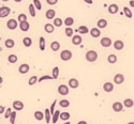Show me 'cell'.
<instances>
[{"label":"cell","mask_w":134,"mask_h":124,"mask_svg":"<svg viewBox=\"0 0 134 124\" xmlns=\"http://www.w3.org/2000/svg\"><path fill=\"white\" fill-rule=\"evenodd\" d=\"M4 45H5L7 48H13V47L15 46V42H14V40H12V39H8V40H5V42H4Z\"/></svg>","instance_id":"cell-20"},{"label":"cell","mask_w":134,"mask_h":124,"mask_svg":"<svg viewBox=\"0 0 134 124\" xmlns=\"http://www.w3.org/2000/svg\"><path fill=\"white\" fill-rule=\"evenodd\" d=\"M14 1H15V2H22L23 0H14Z\"/></svg>","instance_id":"cell-52"},{"label":"cell","mask_w":134,"mask_h":124,"mask_svg":"<svg viewBox=\"0 0 134 124\" xmlns=\"http://www.w3.org/2000/svg\"><path fill=\"white\" fill-rule=\"evenodd\" d=\"M97 26H98V28H100V29H103V28H106V26H107V20L106 19H99L97 23Z\"/></svg>","instance_id":"cell-18"},{"label":"cell","mask_w":134,"mask_h":124,"mask_svg":"<svg viewBox=\"0 0 134 124\" xmlns=\"http://www.w3.org/2000/svg\"><path fill=\"white\" fill-rule=\"evenodd\" d=\"M100 43H101V45H102L103 47H110V46L112 45V40H111L110 38L105 37V38H102V39H101Z\"/></svg>","instance_id":"cell-8"},{"label":"cell","mask_w":134,"mask_h":124,"mask_svg":"<svg viewBox=\"0 0 134 124\" xmlns=\"http://www.w3.org/2000/svg\"><path fill=\"white\" fill-rule=\"evenodd\" d=\"M29 13L32 17H35L37 15V12H35V6L33 4H29Z\"/></svg>","instance_id":"cell-31"},{"label":"cell","mask_w":134,"mask_h":124,"mask_svg":"<svg viewBox=\"0 0 134 124\" xmlns=\"http://www.w3.org/2000/svg\"><path fill=\"white\" fill-rule=\"evenodd\" d=\"M123 47H124V43L122 41L117 40V41L114 42V48L116 50H121V49H123Z\"/></svg>","instance_id":"cell-10"},{"label":"cell","mask_w":134,"mask_h":124,"mask_svg":"<svg viewBox=\"0 0 134 124\" xmlns=\"http://www.w3.org/2000/svg\"><path fill=\"white\" fill-rule=\"evenodd\" d=\"M44 117H45V114H44L42 111H39V110H38V111L34 112V118L37 119L38 121H42V120L44 119Z\"/></svg>","instance_id":"cell-22"},{"label":"cell","mask_w":134,"mask_h":124,"mask_svg":"<svg viewBox=\"0 0 134 124\" xmlns=\"http://www.w3.org/2000/svg\"><path fill=\"white\" fill-rule=\"evenodd\" d=\"M45 16H46V18H47V19H55L56 12L54 11V10H52V9H49V10H47V11H46Z\"/></svg>","instance_id":"cell-15"},{"label":"cell","mask_w":134,"mask_h":124,"mask_svg":"<svg viewBox=\"0 0 134 124\" xmlns=\"http://www.w3.org/2000/svg\"><path fill=\"white\" fill-rule=\"evenodd\" d=\"M29 70H30L29 65L26 64V63H24V64H22V65L18 67V72H20L21 74H26V73L29 72Z\"/></svg>","instance_id":"cell-11"},{"label":"cell","mask_w":134,"mask_h":124,"mask_svg":"<svg viewBox=\"0 0 134 124\" xmlns=\"http://www.w3.org/2000/svg\"><path fill=\"white\" fill-rule=\"evenodd\" d=\"M7 27L10 30H14L17 28V22L15 19H9L7 23Z\"/></svg>","instance_id":"cell-9"},{"label":"cell","mask_w":134,"mask_h":124,"mask_svg":"<svg viewBox=\"0 0 134 124\" xmlns=\"http://www.w3.org/2000/svg\"><path fill=\"white\" fill-rule=\"evenodd\" d=\"M124 81V76L122 74H116L114 76V82L116 85H121Z\"/></svg>","instance_id":"cell-6"},{"label":"cell","mask_w":134,"mask_h":124,"mask_svg":"<svg viewBox=\"0 0 134 124\" xmlns=\"http://www.w3.org/2000/svg\"><path fill=\"white\" fill-rule=\"evenodd\" d=\"M77 31L79 32V34H86L88 32H90V31L88 30V28L86 27V26H80V27L77 29Z\"/></svg>","instance_id":"cell-27"},{"label":"cell","mask_w":134,"mask_h":124,"mask_svg":"<svg viewBox=\"0 0 134 124\" xmlns=\"http://www.w3.org/2000/svg\"><path fill=\"white\" fill-rule=\"evenodd\" d=\"M38 80H39V78H38L37 76H31V77L29 78V80H28V85H29V86H33Z\"/></svg>","instance_id":"cell-30"},{"label":"cell","mask_w":134,"mask_h":124,"mask_svg":"<svg viewBox=\"0 0 134 124\" xmlns=\"http://www.w3.org/2000/svg\"><path fill=\"white\" fill-rule=\"evenodd\" d=\"M29 27H30V25H29V23L28 22H23V23H20V28H21V30L22 31H24V32H27L29 30Z\"/></svg>","instance_id":"cell-13"},{"label":"cell","mask_w":134,"mask_h":124,"mask_svg":"<svg viewBox=\"0 0 134 124\" xmlns=\"http://www.w3.org/2000/svg\"><path fill=\"white\" fill-rule=\"evenodd\" d=\"M33 5L35 6V9H37L38 11H40L42 9V4L40 2V0H33Z\"/></svg>","instance_id":"cell-39"},{"label":"cell","mask_w":134,"mask_h":124,"mask_svg":"<svg viewBox=\"0 0 134 124\" xmlns=\"http://www.w3.org/2000/svg\"><path fill=\"white\" fill-rule=\"evenodd\" d=\"M77 124H87V122L86 121H79Z\"/></svg>","instance_id":"cell-51"},{"label":"cell","mask_w":134,"mask_h":124,"mask_svg":"<svg viewBox=\"0 0 134 124\" xmlns=\"http://www.w3.org/2000/svg\"><path fill=\"white\" fill-rule=\"evenodd\" d=\"M56 103H57V101L56 100H54V103L52 104V106H50V113H52V116H53V114L54 113H55V105H56Z\"/></svg>","instance_id":"cell-46"},{"label":"cell","mask_w":134,"mask_h":124,"mask_svg":"<svg viewBox=\"0 0 134 124\" xmlns=\"http://www.w3.org/2000/svg\"><path fill=\"white\" fill-rule=\"evenodd\" d=\"M118 10H119V8H118L117 4H111V5L109 6V12H110V14H116V13L118 12Z\"/></svg>","instance_id":"cell-19"},{"label":"cell","mask_w":134,"mask_h":124,"mask_svg":"<svg viewBox=\"0 0 134 124\" xmlns=\"http://www.w3.org/2000/svg\"><path fill=\"white\" fill-rule=\"evenodd\" d=\"M8 60L10 63H15V62H17V56L16 55H10L8 57Z\"/></svg>","instance_id":"cell-36"},{"label":"cell","mask_w":134,"mask_h":124,"mask_svg":"<svg viewBox=\"0 0 134 124\" xmlns=\"http://www.w3.org/2000/svg\"><path fill=\"white\" fill-rule=\"evenodd\" d=\"M123 12H124V14H126V16L128 17V18H132V17H133V14H132V12H131V10L129 8L124 6L123 8Z\"/></svg>","instance_id":"cell-28"},{"label":"cell","mask_w":134,"mask_h":124,"mask_svg":"<svg viewBox=\"0 0 134 124\" xmlns=\"http://www.w3.org/2000/svg\"><path fill=\"white\" fill-rule=\"evenodd\" d=\"M58 93L62 96H65V95H68L69 93V87L66 86V85H60L58 87Z\"/></svg>","instance_id":"cell-3"},{"label":"cell","mask_w":134,"mask_h":124,"mask_svg":"<svg viewBox=\"0 0 134 124\" xmlns=\"http://www.w3.org/2000/svg\"><path fill=\"white\" fill-rule=\"evenodd\" d=\"M84 1L86 3H88V4H92V0H84Z\"/></svg>","instance_id":"cell-49"},{"label":"cell","mask_w":134,"mask_h":124,"mask_svg":"<svg viewBox=\"0 0 134 124\" xmlns=\"http://www.w3.org/2000/svg\"><path fill=\"white\" fill-rule=\"evenodd\" d=\"M107 61L110 62V63L114 64L117 62V56H115V55H110L109 57H107Z\"/></svg>","instance_id":"cell-29"},{"label":"cell","mask_w":134,"mask_h":124,"mask_svg":"<svg viewBox=\"0 0 134 124\" xmlns=\"http://www.w3.org/2000/svg\"><path fill=\"white\" fill-rule=\"evenodd\" d=\"M50 48H52L53 51H58V50L60 49V44H59V42H57V41L52 42V44H50Z\"/></svg>","instance_id":"cell-21"},{"label":"cell","mask_w":134,"mask_h":124,"mask_svg":"<svg viewBox=\"0 0 134 124\" xmlns=\"http://www.w3.org/2000/svg\"><path fill=\"white\" fill-rule=\"evenodd\" d=\"M103 90L105 92H112L114 90V85L112 82H105L103 85Z\"/></svg>","instance_id":"cell-14"},{"label":"cell","mask_w":134,"mask_h":124,"mask_svg":"<svg viewBox=\"0 0 134 124\" xmlns=\"http://www.w3.org/2000/svg\"><path fill=\"white\" fill-rule=\"evenodd\" d=\"M123 105H124V107L131 108V107H133L134 102H133V100H131V99H126V100L123 101Z\"/></svg>","instance_id":"cell-23"},{"label":"cell","mask_w":134,"mask_h":124,"mask_svg":"<svg viewBox=\"0 0 134 124\" xmlns=\"http://www.w3.org/2000/svg\"><path fill=\"white\" fill-rule=\"evenodd\" d=\"M128 124H134V122H129Z\"/></svg>","instance_id":"cell-53"},{"label":"cell","mask_w":134,"mask_h":124,"mask_svg":"<svg viewBox=\"0 0 134 124\" xmlns=\"http://www.w3.org/2000/svg\"><path fill=\"white\" fill-rule=\"evenodd\" d=\"M15 119H16V111H13L12 114H11V117H10V122H11V124H14V123H15Z\"/></svg>","instance_id":"cell-45"},{"label":"cell","mask_w":134,"mask_h":124,"mask_svg":"<svg viewBox=\"0 0 134 124\" xmlns=\"http://www.w3.org/2000/svg\"><path fill=\"white\" fill-rule=\"evenodd\" d=\"M66 35L67 37H69V38H71V37H73V29L72 28H70V27H68V28H66Z\"/></svg>","instance_id":"cell-41"},{"label":"cell","mask_w":134,"mask_h":124,"mask_svg":"<svg viewBox=\"0 0 134 124\" xmlns=\"http://www.w3.org/2000/svg\"><path fill=\"white\" fill-rule=\"evenodd\" d=\"M17 19H18L20 23L26 22V20H27V16H26V14H20L18 17H17Z\"/></svg>","instance_id":"cell-42"},{"label":"cell","mask_w":134,"mask_h":124,"mask_svg":"<svg viewBox=\"0 0 134 124\" xmlns=\"http://www.w3.org/2000/svg\"><path fill=\"white\" fill-rule=\"evenodd\" d=\"M23 44L26 47H30L32 45V40L30 38H28V37H26V38L23 39Z\"/></svg>","instance_id":"cell-25"},{"label":"cell","mask_w":134,"mask_h":124,"mask_svg":"<svg viewBox=\"0 0 134 124\" xmlns=\"http://www.w3.org/2000/svg\"><path fill=\"white\" fill-rule=\"evenodd\" d=\"M48 79H54V77L53 76H48V75H46V76H42V77H40L39 78V82H41V81H43V80H48Z\"/></svg>","instance_id":"cell-43"},{"label":"cell","mask_w":134,"mask_h":124,"mask_svg":"<svg viewBox=\"0 0 134 124\" xmlns=\"http://www.w3.org/2000/svg\"><path fill=\"white\" fill-rule=\"evenodd\" d=\"M98 59V54L94 50H88L86 52V60L88 62H94Z\"/></svg>","instance_id":"cell-1"},{"label":"cell","mask_w":134,"mask_h":124,"mask_svg":"<svg viewBox=\"0 0 134 124\" xmlns=\"http://www.w3.org/2000/svg\"><path fill=\"white\" fill-rule=\"evenodd\" d=\"M79 86V82L77 79L75 78H71L70 80H69V87L70 88H72V89H76V88Z\"/></svg>","instance_id":"cell-12"},{"label":"cell","mask_w":134,"mask_h":124,"mask_svg":"<svg viewBox=\"0 0 134 124\" xmlns=\"http://www.w3.org/2000/svg\"><path fill=\"white\" fill-rule=\"evenodd\" d=\"M4 110H5V107L1 105V106H0V113H1V114L4 113Z\"/></svg>","instance_id":"cell-48"},{"label":"cell","mask_w":134,"mask_h":124,"mask_svg":"<svg viewBox=\"0 0 134 124\" xmlns=\"http://www.w3.org/2000/svg\"><path fill=\"white\" fill-rule=\"evenodd\" d=\"M46 2L49 4V5H54L58 2V0H46Z\"/></svg>","instance_id":"cell-47"},{"label":"cell","mask_w":134,"mask_h":124,"mask_svg":"<svg viewBox=\"0 0 134 124\" xmlns=\"http://www.w3.org/2000/svg\"><path fill=\"white\" fill-rule=\"evenodd\" d=\"M54 26L55 27H60V26H62V19L61 18H55L54 19Z\"/></svg>","instance_id":"cell-40"},{"label":"cell","mask_w":134,"mask_h":124,"mask_svg":"<svg viewBox=\"0 0 134 124\" xmlns=\"http://www.w3.org/2000/svg\"><path fill=\"white\" fill-rule=\"evenodd\" d=\"M60 119L63 120V121H67L70 119V113L69 112H62L60 113Z\"/></svg>","instance_id":"cell-35"},{"label":"cell","mask_w":134,"mask_h":124,"mask_svg":"<svg viewBox=\"0 0 134 124\" xmlns=\"http://www.w3.org/2000/svg\"><path fill=\"white\" fill-rule=\"evenodd\" d=\"M73 24H74V19L72 17H67L65 19V25L67 27H71V26H73Z\"/></svg>","instance_id":"cell-26"},{"label":"cell","mask_w":134,"mask_h":124,"mask_svg":"<svg viewBox=\"0 0 134 124\" xmlns=\"http://www.w3.org/2000/svg\"><path fill=\"white\" fill-rule=\"evenodd\" d=\"M10 13H11V9L10 8H8V6H1L0 8V17H1V18L7 17Z\"/></svg>","instance_id":"cell-4"},{"label":"cell","mask_w":134,"mask_h":124,"mask_svg":"<svg viewBox=\"0 0 134 124\" xmlns=\"http://www.w3.org/2000/svg\"><path fill=\"white\" fill-rule=\"evenodd\" d=\"M123 104L122 103H120V102H115L114 104H113V110L115 111V112H120V111H122V109H123Z\"/></svg>","instance_id":"cell-7"},{"label":"cell","mask_w":134,"mask_h":124,"mask_svg":"<svg viewBox=\"0 0 134 124\" xmlns=\"http://www.w3.org/2000/svg\"><path fill=\"white\" fill-rule=\"evenodd\" d=\"M59 104H60V106H61V107H63V108H67V107H69V105H70V102H69L68 100H61Z\"/></svg>","instance_id":"cell-38"},{"label":"cell","mask_w":134,"mask_h":124,"mask_svg":"<svg viewBox=\"0 0 134 124\" xmlns=\"http://www.w3.org/2000/svg\"><path fill=\"white\" fill-rule=\"evenodd\" d=\"M12 106H13L15 111H21V110L24 109V103L21 102V101H14Z\"/></svg>","instance_id":"cell-5"},{"label":"cell","mask_w":134,"mask_h":124,"mask_svg":"<svg viewBox=\"0 0 134 124\" xmlns=\"http://www.w3.org/2000/svg\"><path fill=\"white\" fill-rule=\"evenodd\" d=\"M40 49H41L42 51L45 49V39H44L43 37L40 38Z\"/></svg>","instance_id":"cell-37"},{"label":"cell","mask_w":134,"mask_h":124,"mask_svg":"<svg viewBox=\"0 0 134 124\" xmlns=\"http://www.w3.org/2000/svg\"><path fill=\"white\" fill-rule=\"evenodd\" d=\"M58 76H59V67L55 66L54 70H53V77H54V79H57Z\"/></svg>","instance_id":"cell-34"},{"label":"cell","mask_w":134,"mask_h":124,"mask_svg":"<svg viewBox=\"0 0 134 124\" xmlns=\"http://www.w3.org/2000/svg\"><path fill=\"white\" fill-rule=\"evenodd\" d=\"M44 30H45L47 33H53L54 30H55V28H54V25H52V24H46L45 26H44Z\"/></svg>","instance_id":"cell-24"},{"label":"cell","mask_w":134,"mask_h":124,"mask_svg":"<svg viewBox=\"0 0 134 124\" xmlns=\"http://www.w3.org/2000/svg\"><path fill=\"white\" fill-rule=\"evenodd\" d=\"M82 42H83V38L80 35H73L72 37V43L74 45H79Z\"/></svg>","instance_id":"cell-17"},{"label":"cell","mask_w":134,"mask_h":124,"mask_svg":"<svg viewBox=\"0 0 134 124\" xmlns=\"http://www.w3.org/2000/svg\"><path fill=\"white\" fill-rule=\"evenodd\" d=\"M59 118H60V111H59V110H56L55 113L53 114V119H52V120H53L54 123H56V122L58 121Z\"/></svg>","instance_id":"cell-32"},{"label":"cell","mask_w":134,"mask_h":124,"mask_svg":"<svg viewBox=\"0 0 134 124\" xmlns=\"http://www.w3.org/2000/svg\"><path fill=\"white\" fill-rule=\"evenodd\" d=\"M130 5L132 8H134V0H131V1H130Z\"/></svg>","instance_id":"cell-50"},{"label":"cell","mask_w":134,"mask_h":124,"mask_svg":"<svg viewBox=\"0 0 134 124\" xmlns=\"http://www.w3.org/2000/svg\"><path fill=\"white\" fill-rule=\"evenodd\" d=\"M90 35L92 38H99L101 35V31H100V28H92L90 30Z\"/></svg>","instance_id":"cell-16"},{"label":"cell","mask_w":134,"mask_h":124,"mask_svg":"<svg viewBox=\"0 0 134 124\" xmlns=\"http://www.w3.org/2000/svg\"><path fill=\"white\" fill-rule=\"evenodd\" d=\"M63 124H70V122H66V123H63Z\"/></svg>","instance_id":"cell-54"},{"label":"cell","mask_w":134,"mask_h":124,"mask_svg":"<svg viewBox=\"0 0 134 124\" xmlns=\"http://www.w3.org/2000/svg\"><path fill=\"white\" fill-rule=\"evenodd\" d=\"M12 112H13V111L11 110V108H8V109L5 110V112H4V118H5V119H9V118L11 117Z\"/></svg>","instance_id":"cell-44"},{"label":"cell","mask_w":134,"mask_h":124,"mask_svg":"<svg viewBox=\"0 0 134 124\" xmlns=\"http://www.w3.org/2000/svg\"><path fill=\"white\" fill-rule=\"evenodd\" d=\"M72 52H71L70 50L68 49H65V50H62L61 51V54H60V58L62 61H69L71 60V58H72Z\"/></svg>","instance_id":"cell-2"},{"label":"cell","mask_w":134,"mask_h":124,"mask_svg":"<svg viewBox=\"0 0 134 124\" xmlns=\"http://www.w3.org/2000/svg\"><path fill=\"white\" fill-rule=\"evenodd\" d=\"M44 114H45V122L48 124L49 122H50V110L49 109H45V113H44Z\"/></svg>","instance_id":"cell-33"},{"label":"cell","mask_w":134,"mask_h":124,"mask_svg":"<svg viewBox=\"0 0 134 124\" xmlns=\"http://www.w3.org/2000/svg\"><path fill=\"white\" fill-rule=\"evenodd\" d=\"M1 1H4L5 2V1H9V0H1Z\"/></svg>","instance_id":"cell-55"}]
</instances>
